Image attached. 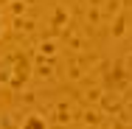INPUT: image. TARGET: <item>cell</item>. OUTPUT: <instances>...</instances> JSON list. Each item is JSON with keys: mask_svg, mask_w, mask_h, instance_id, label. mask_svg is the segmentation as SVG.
<instances>
[{"mask_svg": "<svg viewBox=\"0 0 132 129\" xmlns=\"http://www.w3.org/2000/svg\"><path fill=\"white\" fill-rule=\"evenodd\" d=\"M0 34H3V14H0Z\"/></svg>", "mask_w": 132, "mask_h": 129, "instance_id": "1", "label": "cell"}]
</instances>
